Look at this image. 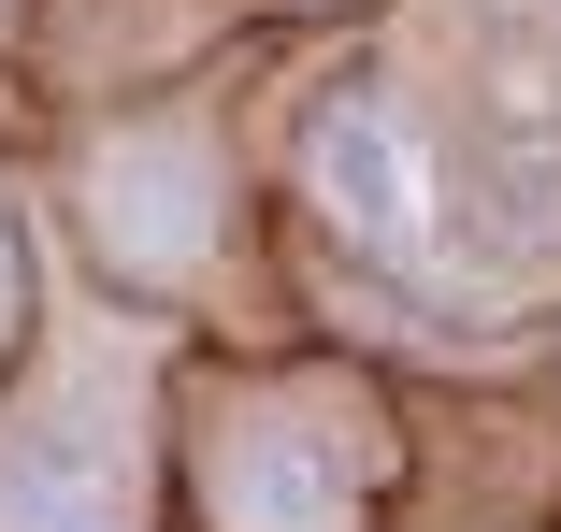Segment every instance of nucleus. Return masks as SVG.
Wrapping results in <instances>:
<instances>
[{"mask_svg": "<svg viewBox=\"0 0 561 532\" xmlns=\"http://www.w3.org/2000/svg\"><path fill=\"white\" fill-rule=\"evenodd\" d=\"M130 447L101 432L87 403L30 417V432H0V532H130Z\"/></svg>", "mask_w": 561, "mask_h": 532, "instance_id": "4", "label": "nucleus"}, {"mask_svg": "<svg viewBox=\"0 0 561 532\" xmlns=\"http://www.w3.org/2000/svg\"><path fill=\"white\" fill-rule=\"evenodd\" d=\"M317 201L346 217L360 259H389V274L432 259V173H417V144H403L389 101H331V116H317Z\"/></svg>", "mask_w": 561, "mask_h": 532, "instance_id": "2", "label": "nucleus"}, {"mask_svg": "<svg viewBox=\"0 0 561 532\" xmlns=\"http://www.w3.org/2000/svg\"><path fill=\"white\" fill-rule=\"evenodd\" d=\"M15 288H30V274H15V231H0V332H15Z\"/></svg>", "mask_w": 561, "mask_h": 532, "instance_id": "5", "label": "nucleus"}, {"mask_svg": "<svg viewBox=\"0 0 561 532\" xmlns=\"http://www.w3.org/2000/svg\"><path fill=\"white\" fill-rule=\"evenodd\" d=\"M87 217H101V245H116L130 274H187L202 231H216V159L187 130H130V144H101Z\"/></svg>", "mask_w": 561, "mask_h": 532, "instance_id": "3", "label": "nucleus"}, {"mask_svg": "<svg viewBox=\"0 0 561 532\" xmlns=\"http://www.w3.org/2000/svg\"><path fill=\"white\" fill-rule=\"evenodd\" d=\"M216 532H346L360 518V461H346V417L331 403H245L216 417Z\"/></svg>", "mask_w": 561, "mask_h": 532, "instance_id": "1", "label": "nucleus"}]
</instances>
